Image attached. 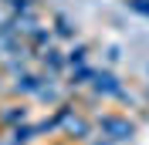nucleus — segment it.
<instances>
[{
  "mask_svg": "<svg viewBox=\"0 0 149 145\" xmlns=\"http://www.w3.org/2000/svg\"><path fill=\"white\" fill-rule=\"evenodd\" d=\"M44 78H47L44 71H34V68H27V71H20L17 78H10L7 91L14 95V98H34V95H37V88L44 84Z\"/></svg>",
  "mask_w": 149,
  "mask_h": 145,
  "instance_id": "7ed1b4c3",
  "label": "nucleus"
},
{
  "mask_svg": "<svg viewBox=\"0 0 149 145\" xmlns=\"http://www.w3.org/2000/svg\"><path fill=\"white\" fill-rule=\"evenodd\" d=\"M27 44L34 47V51H44L47 44H54V34H51V24H47V27L41 24V27H37L34 34H31V41H27Z\"/></svg>",
  "mask_w": 149,
  "mask_h": 145,
  "instance_id": "f8f14e48",
  "label": "nucleus"
},
{
  "mask_svg": "<svg viewBox=\"0 0 149 145\" xmlns=\"http://www.w3.org/2000/svg\"><path fill=\"white\" fill-rule=\"evenodd\" d=\"M3 81H7V74H3V68H0V91L7 88V84H3Z\"/></svg>",
  "mask_w": 149,
  "mask_h": 145,
  "instance_id": "dca6fc26",
  "label": "nucleus"
},
{
  "mask_svg": "<svg viewBox=\"0 0 149 145\" xmlns=\"http://www.w3.org/2000/svg\"><path fill=\"white\" fill-rule=\"evenodd\" d=\"M95 78V68L88 61L78 64V68H68V91H78V88H88Z\"/></svg>",
  "mask_w": 149,
  "mask_h": 145,
  "instance_id": "6e6552de",
  "label": "nucleus"
},
{
  "mask_svg": "<svg viewBox=\"0 0 149 145\" xmlns=\"http://www.w3.org/2000/svg\"><path fill=\"white\" fill-rule=\"evenodd\" d=\"M7 138H10V142H17V145H31L34 138H41V135H37V125H31V122H20V125L7 128Z\"/></svg>",
  "mask_w": 149,
  "mask_h": 145,
  "instance_id": "9d476101",
  "label": "nucleus"
},
{
  "mask_svg": "<svg viewBox=\"0 0 149 145\" xmlns=\"http://www.w3.org/2000/svg\"><path fill=\"white\" fill-rule=\"evenodd\" d=\"M27 105L24 101H10V105H3L0 108V128H14V125H20V122H27Z\"/></svg>",
  "mask_w": 149,
  "mask_h": 145,
  "instance_id": "0eeeda50",
  "label": "nucleus"
},
{
  "mask_svg": "<svg viewBox=\"0 0 149 145\" xmlns=\"http://www.w3.org/2000/svg\"><path fill=\"white\" fill-rule=\"evenodd\" d=\"M10 17H14V14H10V7H7V3H3V0H0V24H7Z\"/></svg>",
  "mask_w": 149,
  "mask_h": 145,
  "instance_id": "2eb2a0df",
  "label": "nucleus"
},
{
  "mask_svg": "<svg viewBox=\"0 0 149 145\" xmlns=\"http://www.w3.org/2000/svg\"><path fill=\"white\" fill-rule=\"evenodd\" d=\"M65 91H68V84H61V81H58V74H47V78H44V84L37 88V95H34V98H37V101H44L47 108H58V105L65 101Z\"/></svg>",
  "mask_w": 149,
  "mask_h": 145,
  "instance_id": "39448f33",
  "label": "nucleus"
},
{
  "mask_svg": "<svg viewBox=\"0 0 149 145\" xmlns=\"http://www.w3.org/2000/svg\"><path fill=\"white\" fill-rule=\"evenodd\" d=\"M34 61L41 64V71H44V74H61V71H68L65 51H61V47H54V44H47L44 51H37Z\"/></svg>",
  "mask_w": 149,
  "mask_h": 145,
  "instance_id": "423d86ee",
  "label": "nucleus"
},
{
  "mask_svg": "<svg viewBox=\"0 0 149 145\" xmlns=\"http://www.w3.org/2000/svg\"><path fill=\"white\" fill-rule=\"evenodd\" d=\"M146 105H149V84H146Z\"/></svg>",
  "mask_w": 149,
  "mask_h": 145,
  "instance_id": "f3484780",
  "label": "nucleus"
},
{
  "mask_svg": "<svg viewBox=\"0 0 149 145\" xmlns=\"http://www.w3.org/2000/svg\"><path fill=\"white\" fill-rule=\"evenodd\" d=\"M88 51H92V47L85 44V41L71 44V47L65 51V61H68V68H78V64H85V61H88Z\"/></svg>",
  "mask_w": 149,
  "mask_h": 145,
  "instance_id": "9b49d317",
  "label": "nucleus"
},
{
  "mask_svg": "<svg viewBox=\"0 0 149 145\" xmlns=\"http://www.w3.org/2000/svg\"><path fill=\"white\" fill-rule=\"evenodd\" d=\"M125 7H129L136 17H146L149 20V0H125Z\"/></svg>",
  "mask_w": 149,
  "mask_h": 145,
  "instance_id": "ddd939ff",
  "label": "nucleus"
},
{
  "mask_svg": "<svg viewBox=\"0 0 149 145\" xmlns=\"http://www.w3.org/2000/svg\"><path fill=\"white\" fill-rule=\"evenodd\" d=\"M119 61H122V47L119 44H109L105 47V68H115Z\"/></svg>",
  "mask_w": 149,
  "mask_h": 145,
  "instance_id": "4468645a",
  "label": "nucleus"
},
{
  "mask_svg": "<svg viewBox=\"0 0 149 145\" xmlns=\"http://www.w3.org/2000/svg\"><path fill=\"white\" fill-rule=\"evenodd\" d=\"M88 88H92L95 98H119V91L125 88V81H122L112 68H95V78H92Z\"/></svg>",
  "mask_w": 149,
  "mask_h": 145,
  "instance_id": "f03ea898",
  "label": "nucleus"
},
{
  "mask_svg": "<svg viewBox=\"0 0 149 145\" xmlns=\"http://www.w3.org/2000/svg\"><path fill=\"white\" fill-rule=\"evenodd\" d=\"M95 132H102L109 142H129L136 135V122L129 115H119V111H105L95 118Z\"/></svg>",
  "mask_w": 149,
  "mask_h": 145,
  "instance_id": "f257e3e1",
  "label": "nucleus"
},
{
  "mask_svg": "<svg viewBox=\"0 0 149 145\" xmlns=\"http://www.w3.org/2000/svg\"><path fill=\"white\" fill-rule=\"evenodd\" d=\"M51 34H54L58 41H74V37H78V27H74V20H71V17L54 14V17H51Z\"/></svg>",
  "mask_w": 149,
  "mask_h": 145,
  "instance_id": "1a4fd4ad",
  "label": "nucleus"
},
{
  "mask_svg": "<svg viewBox=\"0 0 149 145\" xmlns=\"http://www.w3.org/2000/svg\"><path fill=\"white\" fill-rule=\"evenodd\" d=\"M61 132H65V135L71 138V142H88V138L95 135V122H92V118H85L81 111L74 108L71 115H68L65 122H61Z\"/></svg>",
  "mask_w": 149,
  "mask_h": 145,
  "instance_id": "20e7f679",
  "label": "nucleus"
}]
</instances>
